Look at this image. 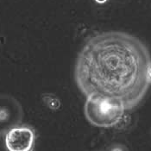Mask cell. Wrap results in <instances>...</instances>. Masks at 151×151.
Here are the masks:
<instances>
[{
  "instance_id": "6da1fadb",
  "label": "cell",
  "mask_w": 151,
  "mask_h": 151,
  "mask_svg": "<svg viewBox=\"0 0 151 151\" xmlns=\"http://www.w3.org/2000/svg\"><path fill=\"white\" fill-rule=\"evenodd\" d=\"M151 56L136 36L108 31L91 37L82 47L74 80L86 99L130 111L142 102L151 85Z\"/></svg>"
},
{
  "instance_id": "7a4b0ae2",
  "label": "cell",
  "mask_w": 151,
  "mask_h": 151,
  "mask_svg": "<svg viewBox=\"0 0 151 151\" xmlns=\"http://www.w3.org/2000/svg\"><path fill=\"white\" fill-rule=\"evenodd\" d=\"M84 113L88 122L93 126L111 128L119 123L125 111L120 107L104 101L86 99Z\"/></svg>"
},
{
  "instance_id": "3957f363",
  "label": "cell",
  "mask_w": 151,
  "mask_h": 151,
  "mask_svg": "<svg viewBox=\"0 0 151 151\" xmlns=\"http://www.w3.org/2000/svg\"><path fill=\"white\" fill-rule=\"evenodd\" d=\"M23 120V109L20 103L13 97L0 95V135L15 126Z\"/></svg>"
},
{
  "instance_id": "277c9868",
  "label": "cell",
  "mask_w": 151,
  "mask_h": 151,
  "mask_svg": "<svg viewBox=\"0 0 151 151\" xmlns=\"http://www.w3.org/2000/svg\"><path fill=\"white\" fill-rule=\"evenodd\" d=\"M35 142V130L29 126H15L5 133L4 143L9 151H31Z\"/></svg>"
},
{
  "instance_id": "5b68a950",
  "label": "cell",
  "mask_w": 151,
  "mask_h": 151,
  "mask_svg": "<svg viewBox=\"0 0 151 151\" xmlns=\"http://www.w3.org/2000/svg\"><path fill=\"white\" fill-rule=\"evenodd\" d=\"M43 99H44V103L52 110L58 109L60 105V100L56 97H54L52 95H47V97H44Z\"/></svg>"
},
{
  "instance_id": "8992f818",
  "label": "cell",
  "mask_w": 151,
  "mask_h": 151,
  "mask_svg": "<svg viewBox=\"0 0 151 151\" xmlns=\"http://www.w3.org/2000/svg\"><path fill=\"white\" fill-rule=\"evenodd\" d=\"M150 80H151V68H150Z\"/></svg>"
}]
</instances>
